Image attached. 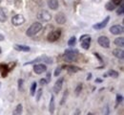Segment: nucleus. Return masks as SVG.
<instances>
[{"label":"nucleus","mask_w":124,"mask_h":115,"mask_svg":"<svg viewBox=\"0 0 124 115\" xmlns=\"http://www.w3.org/2000/svg\"><path fill=\"white\" fill-rule=\"evenodd\" d=\"M66 68L69 70V71H71V72H78V71H80V68H78L77 66H66Z\"/></svg>","instance_id":"obj_25"},{"label":"nucleus","mask_w":124,"mask_h":115,"mask_svg":"<svg viewBox=\"0 0 124 115\" xmlns=\"http://www.w3.org/2000/svg\"><path fill=\"white\" fill-rule=\"evenodd\" d=\"M95 82H101V80L100 79H97V80H95Z\"/></svg>","instance_id":"obj_39"},{"label":"nucleus","mask_w":124,"mask_h":115,"mask_svg":"<svg viewBox=\"0 0 124 115\" xmlns=\"http://www.w3.org/2000/svg\"><path fill=\"white\" fill-rule=\"evenodd\" d=\"M120 6H119V8L117 9V11H116V14L118 15V16H121V15H123V12H124V6L122 3H120L119 4Z\"/></svg>","instance_id":"obj_26"},{"label":"nucleus","mask_w":124,"mask_h":115,"mask_svg":"<svg viewBox=\"0 0 124 115\" xmlns=\"http://www.w3.org/2000/svg\"><path fill=\"white\" fill-rule=\"evenodd\" d=\"M1 2H2V0H0V3H1Z\"/></svg>","instance_id":"obj_41"},{"label":"nucleus","mask_w":124,"mask_h":115,"mask_svg":"<svg viewBox=\"0 0 124 115\" xmlns=\"http://www.w3.org/2000/svg\"><path fill=\"white\" fill-rule=\"evenodd\" d=\"M47 4H48V7H49L51 10H53V11L57 10L58 7H59V3H58L57 0H48Z\"/></svg>","instance_id":"obj_13"},{"label":"nucleus","mask_w":124,"mask_h":115,"mask_svg":"<svg viewBox=\"0 0 124 115\" xmlns=\"http://www.w3.org/2000/svg\"><path fill=\"white\" fill-rule=\"evenodd\" d=\"M66 95H67V91H65V93H64V96H63V98H62L61 103H60L61 105H63V104H64V102H65V96H66Z\"/></svg>","instance_id":"obj_34"},{"label":"nucleus","mask_w":124,"mask_h":115,"mask_svg":"<svg viewBox=\"0 0 124 115\" xmlns=\"http://www.w3.org/2000/svg\"><path fill=\"white\" fill-rule=\"evenodd\" d=\"M112 2H113L116 6H117V5H119L120 3H122V0H112Z\"/></svg>","instance_id":"obj_31"},{"label":"nucleus","mask_w":124,"mask_h":115,"mask_svg":"<svg viewBox=\"0 0 124 115\" xmlns=\"http://www.w3.org/2000/svg\"><path fill=\"white\" fill-rule=\"evenodd\" d=\"M116 5L112 2V1H109V2H107L106 3V5H105V8H106V10L107 11H114L115 9H116Z\"/></svg>","instance_id":"obj_20"},{"label":"nucleus","mask_w":124,"mask_h":115,"mask_svg":"<svg viewBox=\"0 0 124 115\" xmlns=\"http://www.w3.org/2000/svg\"><path fill=\"white\" fill-rule=\"evenodd\" d=\"M22 84H23V80H22V79H19V80H18V88H19V89H21Z\"/></svg>","instance_id":"obj_33"},{"label":"nucleus","mask_w":124,"mask_h":115,"mask_svg":"<svg viewBox=\"0 0 124 115\" xmlns=\"http://www.w3.org/2000/svg\"><path fill=\"white\" fill-rule=\"evenodd\" d=\"M60 36H61V30L60 29H55L48 35L47 39H48L49 42H55L56 40H58L60 38Z\"/></svg>","instance_id":"obj_4"},{"label":"nucleus","mask_w":124,"mask_h":115,"mask_svg":"<svg viewBox=\"0 0 124 115\" xmlns=\"http://www.w3.org/2000/svg\"><path fill=\"white\" fill-rule=\"evenodd\" d=\"M8 19V12L6 11V9L0 7V22H6Z\"/></svg>","instance_id":"obj_16"},{"label":"nucleus","mask_w":124,"mask_h":115,"mask_svg":"<svg viewBox=\"0 0 124 115\" xmlns=\"http://www.w3.org/2000/svg\"><path fill=\"white\" fill-rule=\"evenodd\" d=\"M107 75H109L110 77H113V78H117L118 77V72H116L115 70H109Z\"/></svg>","instance_id":"obj_23"},{"label":"nucleus","mask_w":124,"mask_h":115,"mask_svg":"<svg viewBox=\"0 0 124 115\" xmlns=\"http://www.w3.org/2000/svg\"><path fill=\"white\" fill-rule=\"evenodd\" d=\"M54 19H55V22H56V23L62 25V24H64V23L66 22V19H67V18H66V16L64 15V13L60 12V13H58V14L55 15Z\"/></svg>","instance_id":"obj_12"},{"label":"nucleus","mask_w":124,"mask_h":115,"mask_svg":"<svg viewBox=\"0 0 124 115\" xmlns=\"http://www.w3.org/2000/svg\"><path fill=\"white\" fill-rule=\"evenodd\" d=\"M48 82H50L51 81V73H48L47 74V79H46Z\"/></svg>","instance_id":"obj_35"},{"label":"nucleus","mask_w":124,"mask_h":115,"mask_svg":"<svg viewBox=\"0 0 124 115\" xmlns=\"http://www.w3.org/2000/svg\"><path fill=\"white\" fill-rule=\"evenodd\" d=\"M123 26L122 25H114L110 28V32L113 35H121L123 34Z\"/></svg>","instance_id":"obj_9"},{"label":"nucleus","mask_w":124,"mask_h":115,"mask_svg":"<svg viewBox=\"0 0 124 115\" xmlns=\"http://www.w3.org/2000/svg\"><path fill=\"white\" fill-rule=\"evenodd\" d=\"M81 90H82V83H78L77 88H76V94H77L78 96L79 95V93L81 92Z\"/></svg>","instance_id":"obj_28"},{"label":"nucleus","mask_w":124,"mask_h":115,"mask_svg":"<svg viewBox=\"0 0 124 115\" xmlns=\"http://www.w3.org/2000/svg\"><path fill=\"white\" fill-rule=\"evenodd\" d=\"M78 56V50L68 49V50H66V51H65V53H64V55H63V59L65 60V62H72L77 61Z\"/></svg>","instance_id":"obj_1"},{"label":"nucleus","mask_w":124,"mask_h":115,"mask_svg":"<svg viewBox=\"0 0 124 115\" xmlns=\"http://www.w3.org/2000/svg\"><path fill=\"white\" fill-rule=\"evenodd\" d=\"M22 110H23V107H22V105L21 104H19V105H17L16 107V109L14 110V114L15 115H20L22 113Z\"/></svg>","instance_id":"obj_21"},{"label":"nucleus","mask_w":124,"mask_h":115,"mask_svg":"<svg viewBox=\"0 0 124 115\" xmlns=\"http://www.w3.org/2000/svg\"><path fill=\"white\" fill-rule=\"evenodd\" d=\"M63 82H64V78H59L55 83H54V92L55 93V94H57L58 92H60V90H61L62 86H63Z\"/></svg>","instance_id":"obj_11"},{"label":"nucleus","mask_w":124,"mask_h":115,"mask_svg":"<svg viewBox=\"0 0 124 115\" xmlns=\"http://www.w3.org/2000/svg\"><path fill=\"white\" fill-rule=\"evenodd\" d=\"M79 40H80V45H81V47L83 49L88 50L90 48V44H91L92 38H91V36L89 35H81L80 38H79Z\"/></svg>","instance_id":"obj_5"},{"label":"nucleus","mask_w":124,"mask_h":115,"mask_svg":"<svg viewBox=\"0 0 124 115\" xmlns=\"http://www.w3.org/2000/svg\"><path fill=\"white\" fill-rule=\"evenodd\" d=\"M41 30H42V24L40 22H34L28 28L26 35L28 36H33V35H37Z\"/></svg>","instance_id":"obj_2"},{"label":"nucleus","mask_w":124,"mask_h":115,"mask_svg":"<svg viewBox=\"0 0 124 115\" xmlns=\"http://www.w3.org/2000/svg\"><path fill=\"white\" fill-rule=\"evenodd\" d=\"M76 43H77V37L76 36H72L68 41L69 46H74V45H76Z\"/></svg>","instance_id":"obj_24"},{"label":"nucleus","mask_w":124,"mask_h":115,"mask_svg":"<svg viewBox=\"0 0 124 115\" xmlns=\"http://www.w3.org/2000/svg\"><path fill=\"white\" fill-rule=\"evenodd\" d=\"M14 49L18 51V52H29L31 48L27 45H23V44H15L14 45Z\"/></svg>","instance_id":"obj_14"},{"label":"nucleus","mask_w":124,"mask_h":115,"mask_svg":"<svg viewBox=\"0 0 124 115\" xmlns=\"http://www.w3.org/2000/svg\"><path fill=\"white\" fill-rule=\"evenodd\" d=\"M36 17H37V19L39 21L49 22V21H51V19H52L53 17H52V15H51V13L49 11H47V10H41V11H39L37 13Z\"/></svg>","instance_id":"obj_3"},{"label":"nucleus","mask_w":124,"mask_h":115,"mask_svg":"<svg viewBox=\"0 0 124 115\" xmlns=\"http://www.w3.org/2000/svg\"><path fill=\"white\" fill-rule=\"evenodd\" d=\"M97 42H98V44H99L101 47H103V48H109V47H110V40H109L108 37L105 36V35L99 36L98 39H97Z\"/></svg>","instance_id":"obj_7"},{"label":"nucleus","mask_w":124,"mask_h":115,"mask_svg":"<svg viewBox=\"0 0 124 115\" xmlns=\"http://www.w3.org/2000/svg\"><path fill=\"white\" fill-rule=\"evenodd\" d=\"M54 108H55V104H54V96L52 95L51 101H50V105H49V111L51 114H53L54 112Z\"/></svg>","instance_id":"obj_17"},{"label":"nucleus","mask_w":124,"mask_h":115,"mask_svg":"<svg viewBox=\"0 0 124 115\" xmlns=\"http://www.w3.org/2000/svg\"><path fill=\"white\" fill-rule=\"evenodd\" d=\"M113 55L116 58H117L119 60H122L124 58V51L122 48H116V49H115L113 51Z\"/></svg>","instance_id":"obj_15"},{"label":"nucleus","mask_w":124,"mask_h":115,"mask_svg":"<svg viewBox=\"0 0 124 115\" xmlns=\"http://www.w3.org/2000/svg\"><path fill=\"white\" fill-rule=\"evenodd\" d=\"M33 71H34V73H35V74L40 75V74H42V73L46 72V71H47V66L45 65V64H43V63H38V64H35V65L33 66Z\"/></svg>","instance_id":"obj_10"},{"label":"nucleus","mask_w":124,"mask_h":115,"mask_svg":"<svg viewBox=\"0 0 124 115\" xmlns=\"http://www.w3.org/2000/svg\"><path fill=\"white\" fill-rule=\"evenodd\" d=\"M39 59H40V62H44L49 63V64H52V63L54 62L53 58L48 57V56H42V57H39Z\"/></svg>","instance_id":"obj_19"},{"label":"nucleus","mask_w":124,"mask_h":115,"mask_svg":"<svg viewBox=\"0 0 124 115\" xmlns=\"http://www.w3.org/2000/svg\"><path fill=\"white\" fill-rule=\"evenodd\" d=\"M1 52H2V49H1V47H0V54H1Z\"/></svg>","instance_id":"obj_40"},{"label":"nucleus","mask_w":124,"mask_h":115,"mask_svg":"<svg viewBox=\"0 0 124 115\" xmlns=\"http://www.w3.org/2000/svg\"><path fill=\"white\" fill-rule=\"evenodd\" d=\"M36 86H37V83L35 82H33L31 85V96H34L35 95V90H36Z\"/></svg>","instance_id":"obj_22"},{"label":"nucleus","mask_w":124,"mask_h":115,"mask_svg":"<svg viewBox=\"0 0 124 115\" xmlns=\"http://www.w3.org/2000/svg\"><path fill=\"white\" fill-rule=\"evenodd\" d=\"M93 3H95V4H99L101 2V0H91Z\"/></svg>","instance_id":"obj_36"},{"label":"nucleus","mask_w":124,"mask_h":115,"mask_svg":"<svg viewBox=\"0 0 124 115\" xmlns=\"http://www.w3.org/2000/svg\"><path fill=\"white\" fill-rule=\"evenodd\" d=\"M5 39V36L2 35V34H0V41H3Z\"/></svg>","instance_id":"obj_37"},{"label":"nucleus","mask_w":124,"mask_h":115,"mask_svg":"<svg viewBox=\"0 0 124 115\" xmlns=\"http://www.w3.org/2000/svg\"><path fill=\"white\" fill-rule=\"evenodd\" d=\"M109 21H110V17H106L101 22L94 24V25L93 26V29H95V30H101V29H103V28H105V27L107 26V24L109 23Z\"/></svg>","instance_id":"obj_8"},{"label":"nucleus","mask_w":124,"mask_h":115,"mask_svg":"<svg viewBox=\"0 0 124 115\" xmlns=\"http://www.w3.org/2000/svg\"><path fill=\"white\" fill-rule=\"evenodd\" d=\"M91 76H92V74H89V75H88V77H87V80H88V81L91 80Z\"/></svg>","instance_id":"obj_38"},{"label":"nucleus","mask_w":124,"mask_h":115,"mask_svg":"<svg viewBox=\"0 0 124 115\" xmlns=\"http://www.w3.org/2000/svg\"><path fill=\"white\" fill-rule=\"evenodd\" d=\"M60 72H61V67H57V68L55 69V71H54V76L57 77V76L60 74Z\"/></svg>","instance_id":"obj_29"},{"label":"nucleus","mask_w":124,"mask_h":115,"mask_svg":"<svg viewBox=\"0 0 124 115\" xmlns=\"http://www.w3.org/2000/svg\"><path fill=\"white\" fill-rule=\"evenodd\" d=\"M36 93V95H35V98H36V101L38 102L40 98H41V96H42V89L40 88V89H38L37 90V92H35Z\"/></svg>","instance_id":"obj_27"},{"label":"nucleus","mask_w":124,"mask_h":115,"mask_svg":"<svg viewBox=\"0 0 124 115\" xmlns=\"http://www.w3.org/2000/svg\"><path fill=\"white\" fill-rule=\"evenodd\" d=\"M12 23L16 27L21 26V25H23L25 23V17H23L22 15H16L12 18Z\"/></svg>","instance_id":"obj_6"},{"label":"nucleus","mask_w":124,"mask_h":115,"mask_svg":"<svg viewBox=\"0 0 124 115\" xmlns=\"http://www.w3.org/2000/svg\"><path fill=\"white\" fill-rule=\"evenodd\" d=\"M39 82H40V84H41V85H45V84H47L48 81H47L46 79H41V80L39 81Z\"/></svg>","instance_id":"obj_32"},{"label":"nucleus","mask_w":124,"mask_h":115,"mask_svg":"<svg viewBox=\"0 0 124 115\" xmlns=\"http://www.w3.org/2000/svg\"><path fill=\"white\" fill-rule=\"evenodd\" d=\"M122 100H123V97L121 95H116V103L117 104H120L122 102Z\"/></svg>","instance_id":"obj_30"},{"label":"nucleus","mask_w":124,"mask_h":115,"mask_svg":"<svg viewBox=\"0 0 124 115\" xmlns=\"http://www.w3.org/2000/svg\"><path fill=\"white\" fill-rule=\"evenodd\" d=\"M115 44L116 45V46H118V47H120V48H122L124 46V38L122 36H119V37H116V39H115Z\"/></svg>","instance_id":"obj_18"}]
</instances>
